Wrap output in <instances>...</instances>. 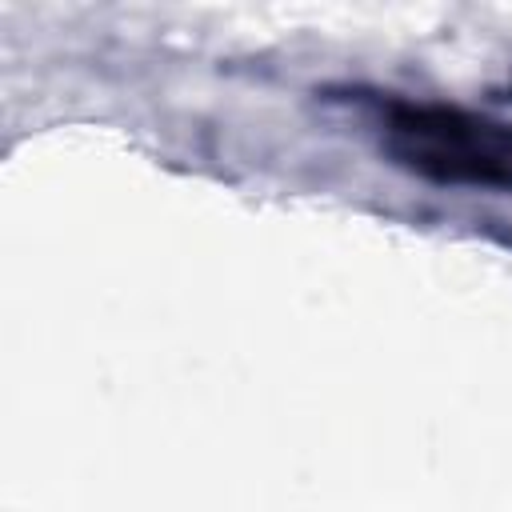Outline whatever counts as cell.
<instances>
[{
  "label": "cell",
  "mask_w": 512,
  "mask_h": 512,
  "mask_svg": "<svg viewBox=\"0 0 512 512\" xmlns=\"http://www.w3.org/2000/svg\"><path fill=\"white\" fill-rule=\"evenodd\" d=\"M388 156L436 184L512 188V124L456 108L396 100L384 112Z\"/></svg>",
  "instance_id": "1"
}]
</instances>
